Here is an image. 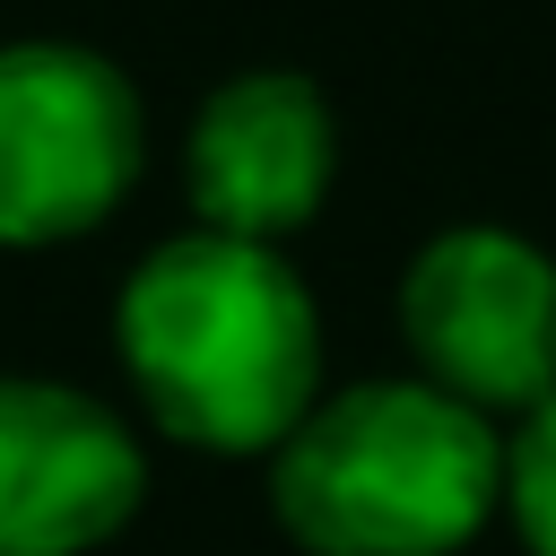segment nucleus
Returning <instances> with one entry per match:
<instances>
[{
  "mask_svg": "<svg viewBox=\"0 0 556 556\" xmlns=\"http://www.w3.org/2000/svg\"><path fill=\"white\" fill-rule=\"evenodd\" d=\"M139 174V96L87 43L0 52V243L43 252L122 208Z\"/></svg>",
  "mask_w": 556,
  "mask_h": 556,
  "instance_id": "7ed1b4c3",
  "label": "nucleus"
},
{
  "mask_svg": "<svg viewBox=\"0 0 556 556\" xmlns=\"http://www.w3.org/2000/svg\"><path fill=\"white\" fill-rule=\"evenodd\" d=\"M400 330L434 391L530 417L556 391V261L513 226H452L400 278Z\"/></svg>",
  "mask_w": 556,
  "mask_h": 556,
  "instance_id": "20e7f679",
  "label": "nucleus"
},
{
  "mask_svg": "<svg viewBox=\"0 0 556 556\" xmlns=\"http://www.w3.org/2000/svg\"><path fill=\"white\" fill-rule=\"evenodd\" d=\"M330 156H339V130H330L321 87L295 70H252L200 104L182 174H191V208L217 235L278 243L321 208Z\"/></svg>",
  "mask_w": 556,
  "mask_h": 556,
  "instance_id": "423d86ee",
  "label": "nucleus"
},
{
  "mask_svg": "<svg viewBox=\"0 0 556 556\" xmlns=\"http://www.w3.org/2000/svg\"><path fill=\"white\" fill-rule=\"evenodd\" d=\"M504 495H513V521H521L530 556H556V391L504 443Z\"/></svg>",
  "mask_w": 556,
  "mask_h": 556,
  "instance_id": "0eeeda50",
  "label": "nucleus"
},
{
  "mask_svg": "<svg viewBox=\"0 0 556 556\" xmlns=\"http://www.w3.org/2000/svg\"><path fill=\"white\" fill-rule=\"evenodd\" d=\"M122 374L148 417L200 452H278L321 400V321L278 243L174 235L113 304Z\"/></svg>",
  "mask_w": 556,
  "mask_h": 556,
  "instance_id": "f257e3e1",
  "label": "nucleus"
},
{
  "mask_svg": "<svg viewBox=\"0 0 556 556\" xmlns=\"http://www.w3.org/2000/svg\"><path fill=\"white\" fill-rule=\"evenodd\" d=\"M504 495L495 426L434 382H356L278 443L269 504L313 556H452Z\"/></svg>",
  "mask_w": 556,
  "mask_h": 556,
  "instance_id": "f03ea898",
  "label": "nucleus"
},
{
  "mask_svg": "<svg viewBox=\"0 0 556 556\" xmlns=\"http://www.w3.org/2000/svg\"><path fill=\"white\" fill-rule=\"evenodd\" d=\"M148 495L130 426L35 374H0V556H87Z\"/></svg>",
  "mask_w": 556,
  "mask_h": 556,
  "instance_id": "39448f33",
  "label": "nucleus"
}]
</instances>
